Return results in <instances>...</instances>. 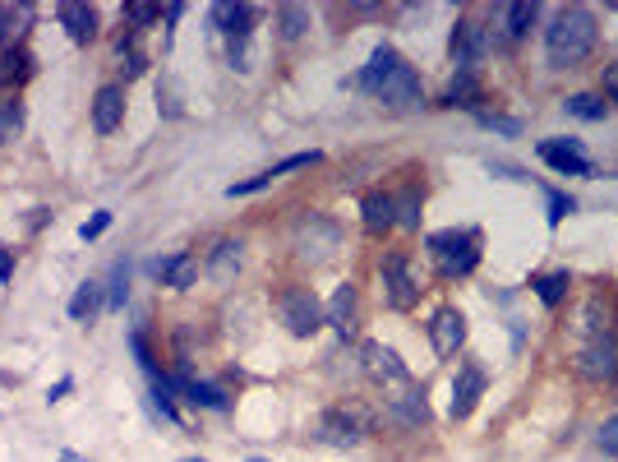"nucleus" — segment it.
Listing matches in <instances>:
<instances>
[{
	"label": "nucleus",
	"mask_w": 618,
	"mask_h": 462,
	"mask_svg": "<svg viewBox=\"0 0 618 462\" xmlns=\"http://www.w3.org/2000/svg\"><path fill=\"white\" fill-rule=\"evenodd\" d=\"M356 84L369 88L383 107H393V111H416L420 102H425V98H420V74L411 70V65H406L393 47L374 51V56H369V65H365V74H360Z\"/></svg>",
	"instance_id": "nucleus-1"
},
{
	"label": "nucleus",
	"mask_w": 618,
	"mask_h": 462,
	"mask_svg": "<svg viewBox=\"0 0 618 462\" xmlns=\"http://www.w3.org/2000/svg\"><path fill=\"white\" fill-rule=\"evenodd\" d=\"M545 51L554 65H582L595 51V14L582 5L554 14V24L545 28Z\"/></svg>",
	"instance_id": "nucleus-2"
},
{
	"label": "nucleus",
	"mask_w": 618,
	"mask_h": 462,
	"mask_svg": "<svg viewBox=\"0 0 618 462\" xmlns=\"http://www.w3.org/2000/svg\"><path fill=\"white\" fill-rule=\"evenodd\" d=\"M429 255H434L443 278H466L480 264V231H434Z\"/></svg>",
	"instance_id": "nucleus-3"
},
{
	"label": "nucleus",
	"mask_w": 618,
	"mask_h": 462,
	"mask_svg": "<svg viewBox=\"0 0 618 462\" xmlns=\"http://www.w3.org/2000/svg\"><path fill=\"white\" fill-rule=\"evenodd\" d=\"M277 315H282V324L296 338H314V333L323 329V301L309 287H286L282 296H277Z\"/></svg>",
	"instance_id": "nucleus-4"
},
{
	"label": "nucleus",
	"mask_w": 618,
	"mask_h": 462,
	"mask_svg": "<svg viewBox=\"0 0 618 462\" xmlns=\"http://www.w3.org/2000/svg\"><path fill=\"white\" fill-rule=\"evenodd\" d=\"M577 375L591 384H614L618 379V338L614 333H591L582 352H577Z\"/></svg>",
	"instance_id": "nucleus-5"
},
{
	"label": "nucleus",
	"mask_w": 618,
	"mask_h": 462,
	"mask_svg": "<svg viewBox=\"0 0 618 462\" xmlns=\"http://www.w3.org/2000/svg\"><path fill=\"white\" fill-rule=\"evenodd\" d=\"M291 241H296V250L305 259H328L337 250V241H342V231H337L333 218H323V213H305L291 227Z\"/></svg>",
	"instance_id": "nucleus-6"
},
{
	"label": "nucleus",
	"mask_w": 618,
	"mask_h": 462,
	"mask_svg": "<svg viewBox=\"0 0 618 462\" xmlns=\"http://www.w3.org/2000/svg\"><path fill=\"white\" fill-rule=\"evenodd\" d=\"M489 47H494V33L485 24H476V19H462V24L452 28V61L462 65V70H476V61Z\"/></svg>",
	"instance_id": "nucleus-7"
},
{
	"label": "nucleus",
	"mask_w": 618,
	"mask_h": 462,
	"mask_svg": "<svg viewBox=\"0 0 618 462\" xmlns=\"http://www.w3.org/2000/svg\"><path fill=\"white\" fill-rule=\"evenodd\" d=\"M383 287H388V305H393V310H411V305L420 301V282L411 278L406 255H388V259H383Z\"/></svg>",
	"instance_id": "nucleus-8"
},
{
	"label": "nucleus",
	"mask_w": 618,
	"mask_h": 462,
	"mask_svg": "<svg viewBox=\"0 0 618 462\" xmlns=\"http://www.w3.org/2000/svg\"><path fill=\"white\" fill-rule=\"evenodd\" d=\"M360 361H365V375L379 379L383 389H397V384H411V375H406V365L397 361L393 347H383V342H365V352H360Z\"/></svg>",
	"instance_id": "nucleus-9"
},
{
	"label": "nucleus",
	"mask_w": 618,
	"mask_h": 462,
	"mask_svg": "<svg viewBox=\"0 0 618 462\" xmlns=\"http://www.w3.org/2000/svg\"><path fill=\"white\" fill-rule=\"evenodd\" d=\"M535 153L559 171V176H591V158L582 153V144H577V139H545Z\"/></svg>",
	"instance_id": "nucleus-10"
},
{
	"label": "nucleus",
	"mask_w": 618,
	"mask_h": 462,
	"mask_svg": "<svg viewBox=\"0 0 618 462\" xmlns=\"http://www.w3.org/2000/svg\"><path fill=\"white\" fill-rule=\"evenodd\" d=\"M480 393H485V370H480L476 361H466L462 370H457V379H452V416L462 421V416L476 412Z\"/></svg>",
	"instance_id": "nucleus-11"
},
{
	"label": "nucleus",
	"mask_w": 618,
	"mask_h": 462,
	"mask_svg": "<svg viewBox=\"0 0 618 462\" xmlns=\"http://www.w3.org/2000/svg\"><path fill=\"white\" fill-rule=\"evenodd\" d=\"M388 407H393V416L402 421V426H411V430L429 426V402L416 384H397V389H388Z\"/></svg>",
	"instance_id": "nucleus-12"
},
{
	"label": "nucleus",
	"mask_w": 618,
	"mask_h": 462,
	"mask_svg": "<svg viewBox=\"0 0 618 462\" xmlns=\"http://www.w3.org/2000/svg\"><path fill=\"white\" fill-rule=\"evenodd\" d=\"M429 342L439 356H457V347L466 342V315L462 310H439L434 324H429Z\"/></svg>",
	"instance_id": "nucleus-13"
},
{
	"label": "nucleus",
	"mask_w": 618,
	"mask_h": 462,
	"mask_svg": "<svg viewBox=\"0 0 618 462\" xmlns=\"http://www.w3.org/2000/svg\"><path fill=\"white\" fill-rule=\"evenodd\" d=\"M328 324H333L342 338H356L360 333V292L356 287H337L333 305H328Z\"/></svg>",
	"instance_id": "nucleus-14"
},
{
	"label": "nucleus",
	"mask_w": 618,
	"mask_h": 462,
	"mask_svg": "<svg viewBox=\"0 0 618 462\" xmlns=\"http://www.w3.org/2000/svg\"><path fill=\"white\" fill-rule=\"evenodd\" d=\"M120 121H125V93H120L116 84L97 88V98H93V125L102 134H111V130H120Z\"/></svg>",
	"instance_id": "nucleus-15"
},
{
	"label": "nucleus",
	"mask_w": 618,
	"mask_h": 462,
	"mask_svg": "<svg viewBox=\"0 0 618 462\" xmlns=\"http://www.w3.org/2000/svg\"><path fill=\"white\" fill-rule=\"evenodd\" d=\"M60 28L70 33V42H79V47H88L97 37V10L93 5H60Z\"/></svg>",
	"instance_id": "nucleus-16"
},
{
	"label": "nucleus",
	"mask_w": 618,
	"mask_h": 462,
	"mask_svg": "<svg viewBox=\"0 0 618 462\" xmlns=\"http://www.w3.org/2000/svg\"><path fill=\"white\" fill-rule=\"evenodd\" d=\"M360 213H365V231L383 236V231L397 227V195H383V190H374V195H365Z\"/></svg>",
	"instance_id": "nucleus-17"
},
{
	"label": "nucleus",
	"mask_w": 618,
	"mask_h": 462,
	"mask_svg": "<svg viewBox=\"0 0 618 462\" xmlns=\"http://www.w3.org/2000/svg\"><path fill=\"white\" fill-rule=\"evenodd\" d=\"M213 19L231 42H245V37H250V24H254V5H217Z\"/></svg>",
	"instance_id": "nucleus-18"
},
{
	"label": "nucleus",
	"mask_w": 618,
	"mask_h": 462,
	"mask_svg": "<svg viewBox=\"0 0 618 462\" xmlns=\"http://www.w3.org/2000/svg\"><path fill=\"white\" fill-rule=\"evenodd\" d=\"M360 435H365V430H360L346 412H328V416H323V426H319V439H328V444H337V449L360 444Z\"/></svg>",
	"instance_id": "nucleus-19"
},
{
	"label": "nucleus",
	"mask_w": 618,
	"mask_h": 462,
	"mask_svg": "<svg viewBox=\"0 0 618 462\" xmlns=\"http://www.w3.org/2000/svg\"><path fill=\"white\" fill-rule=\"evenodd\" d=\"M185 398L194 402V407H208V412H226V393L222 389H213V384H199V379H190V375H180V379H171Z\"/></svg>",
	"instance_id": "nucleus-20"
},
{
	"label": "nucleus",
	"mask_w": 618,
	"mask_h": 462,
	"mask_svg": "<svg viewBox=\"0 0 618 462\" xmlns=\"http://www.w3.org/2000/svg\"><path fill=\"white\" fill-rule=\"evenodd\" d=\"M157 273H162V282H167V287L185 292V287H194V278H199V259H194V255H171L167 264H157Z\"/></svg>",
	"instance_id": "nucleus-21"
},
{
	"label": "nucleus",
	"mask_w": 618,
	"mask_h": 462,
	"mask_svg": "<svg viewBox=\"0 0 618 462\" xmlns=\"http://www.w3.org/2000/svg\"><path fill=\"white\" fill-rule=\"evenodd\" d=\"M208 273L217 282H231L240 273V241H217L213 255H208Z\"/></svg>",
	"instance_id": "nucleus-22"
},
{
	"label": "nucleus",
	"mask_w": 618,
	"mask_h": 462,
	"mask_svg": "<svg viewBox=\"0 0 618 462\" xmlns=\"http://www.w3.org/2000/svg\"><path fill=\"white\" fill-rule=\"evenodd\" d=\"M28 74H33V56H28L24 47H10L5 56H0V88H10V84L19 88Z\"/></svg>",
	"instance_id": "nucleus-23"
},
{
	"label": "nucleus",
	"mask_w": 618,
	"mask_h": 462,
	"mask_svg": "<svg viewBox=\"0 0 618 462\" xmlns=\"http://www.w3.org/2000/svg\"><path fill=\"white\" fill-rule=\"evenodd\" d=\"M476 98H480L476 70H462V65H457V74H452V84H448V107H476Z\"/></svg>",
	"instance_id": "nucleus-24"
},
{
	"label": "nucleus",
	"mask_w": 618,
	"mask_h": 462,
	"mask_svg": "<svg viewBox=\"0 0 618 462\" xmlns=\"http://www.w3.org/2000/svg\"><path fill=\"white\" fill-rule=\"evenodd\" d=\"M19 130H24V102L10 98V93H0V144L19 139Z\"/></svg>",
	"instance_id": "nucleus-25"
},
{
	"label": "nucleus",
	"mask_w": 618,
	"mask_h": 462,
	"mask_svg": "<svg viewBox=\"0 0 618 462\" xmlns=\"http://www.w3.org/2000/svg\"><path fill=\"white\" fill-rule=\"evenodd\" d=\"M97 305H102V287H97V282H84V287L70 296V319H93Z\"/></svg>",
	"instance_id": "nucleus-26"
},
{
	"label": "nucleus",
	"mask_w": 618,
	"mask_h": 462,
	"mask_svg": "<svg viewBox=\"0 0 618 462\" xmlns=\"http://www.w3.org/2000/svg\"><path fill=\"white\" fill-rule=\"evenodd\" d=\"M24 19H28V5H19V10H14V5H0V47L5 51L14 47V37L24 33V28H19Z\"/></svg>",
	"instance_id": "nucleus-27"
},
{
	"label": "nucleus",
	"mask_w": 618,
	"mask_h": 462,
	"mask_svg": "<svg viewBox=\"0 0 618 462\" xmlns=\"http://www.w3.org/2000/svg\"><path fill=\"white\" fill-rule=\"evenodd\" d=\"M531 24H535V5H531V0L508 5V10H503V33H508V37H522Z\"/></svg>",
	"instance_id": "nucleus-28"
},
{
	"label": "nucleus",
	"mask_w": 618,
	"mask_h": 462,
	"mask_svg": "<svg viewBox=\"0 0 618 462\" xmlns=\"http://www.w3.org/2000/svg\"><path fill=\"white\" fill-rule=\"evenodd\" d=\"M277 28H282L286 42H296V37L309 28V10H300V5H282V10H277Z\"/></svg>",
	"instance_id": "nucleus-29"
},
{
	"label": "nucleus",
	"mask_w": 618,
	"mask_h": 462,
	"mask_svg": "<svg viewBox=\"0 0 618 462\" xmlns=\"http://www.w3.org/2000/svg\"><path fill=\"white\" fill-rule=\"evenodd\" d=\"M563 107H568V116H577V121H605V102L595 98V93H577V98H568Z\"/></svg>",
	"instance_id": "nucleus-30"
},
{
	"label": "nucleus",
	"mask_w": 618,
	"mask_h": 462,
	"mask_svg": "<svg viewBox=\"0 0 618 462\" xmlns=\"http://www.w3.org/2000/svg\"><path fill=\"white\" fill-rule=\"evenodd\" d=\"M535 296L545 305H559L568 296V273H545V278H535Z\"/></svg>",
	"instance_id": "nucleus-31"
},
{
	"label": "nucleus",
	"mask_w": 618,
	"mask_h": 462,
	"mask_svg": "<svg viewBox=\"0 0 618 462\" xmlns=\"http://www.w3.org/2000/svg\"><path fill=\"white\" fill-rule=\"evenodd\" d=\"M397 227H420V190L397 195Z\"/></svg>",
	"instance_id": "nucleus-32"
},
{
	"label": "nucleus",
	"mask_w": 618,
	"mask_h": 462,
	"mask_svg": "<svg viewBox=\"0 0 618 462\" xmlns=\"http://www.w3.org/2000/svg\"><path fill=\"white\" fill-rule=\"evenodd\" d=\"M125 296H130V264L120 259V264L111 268V310H120V305H125Z\"/></svg>",
	"instance_id": "nucleus-33"
},
{
	"label": "nucleus",
	"mask_w": 618,
	"mask_h": 462,
	"mask_svg": "<svg viewBox=\"0 0 618 462\" xmlns=\"http://www.w3.org/2000/svg\"><path fill=\"white\" fill-rule=\"evenodd\" d=\"M143 51L134 47V37H130V47H125V42H120V74H125V79H134V74H143Z\"/></svg>",
	"instance_id": "nucleus-34"
},
{
	"label": "nucleus",
	"mask_w": 618,
	"mask_h": 462,
	"mask_svg": "<svg viewBox=\"0 0 618 462\" xmlns=\"http://www.w3.org/2000/svg\"><path fill=\"white\" fill-rule=\"evenodd\" d=\"M595 444H600V453H605V458H618V416H609L605 426H600Z\"/></svg>",
	"instance_id": "nucleus-35"
},
{
	"label": "nucleus",
	"mask_w": 618,
	"mask_h": 462,
	"mask_svg": "<svg viewBox=\"0 0 618 462\" xmlns=\"http://www.w3.org/2000/svg\"><path fill=\"white\" fill-rule=\"evenodd\" d=\"M480 125L485 130H499V134H522V121H512V116H494V111H476Z\"/></svg>",
	"instance_id": "nucleus-36"
},
{
	"label": "nucleus",
	"mask_w": 618,
	"mask_h": 462,
	"mask_svg": "<svg viewBox=\"0 0 618 462\" xmlns=\"http://www.w3.org/2000/svg\"><path fill=\"white\" fill-rule=\"evenodd\" d=\"M545 199H549V227H559V222L572 213V199L559 195V190H545Z\"/></svg>",
	"instance_id": "nucleus-37"
},
{
	"label": "nucleus",
	"mask_w": 618,
	"mask_h": 462,
	"mask_svg": "<svg viewBox=\"0 0 618 462\" xmlns=\"http://www.w3.org/2000/svg\"><path fill=\"white\" fill-rule=\"evenodd\" d=\"M314 162H319V153H296V158H286V162H277L273 171H268V176H286V171H300V167H314Z\"/></svg>",
	"instance_id": "nucleus-38"
},
{
	"label": "nucleus",
	"mask_w": 618,
	"mask_h": 462,
	"mask_svg": "<svg viewBox=\"0 0 618 462\" xmlns=\"http://www.w3.org/2000/svg\"><path fill=\"white\" fill-rule=\"evenodd\" d=\"M125 19H130V24H153L157 19V5H143V0H134V5H125Z\"/></svg>",
	"instance_id": "nucleus-39"
},
{
	"label": "nucleus",
	"mask_w": 618,
	"mask_h": 462,
	"mask_svg": "<svg viewBox=\"0 0 618 462\" xmlns=\"http://www.w3.org/2000/svg\"><path fill=\"white\" fill-rule=\"evenodd\" d=\"M107 227H111V213H93V218L79 227V236H84V241H97V236H102Z\"/></svg>",
	"instance_id": "nucleus-40"
},
{
	"label": "nucleus",
	"mask_w": 618,
	"mask_h": 462,
	"mask_svg": "<svg viewBox=\"0 0 618 462\" xmlns=\"http://www.w3.org/2000/svg\"><path fill=\"white\" fill-rule=\"evenodd\" d=\"M263 185H273V176H268V171H263V176H254V181L231 185V195H254V190H263Z\"/></svg>",
	"instance_id": "nucleus-41"
},
{
	"label": "nucleus",
	"mask_w": 618,
	"mask_h": 462,
	"mask_svg": "<svg viewBox=\"0 0 618 462\" xmlns=\"http://www.w3.org/2000/svg\"><path fill=\"white\" fill-rule=\"evenodd\" d=\"M605 98H609V102H618V61L605 70Z\"/></svg>",
	"instance_id": "nucleus-42"
},
{
	"label": "nucleus",
	"mask_w": 618,
	"mask_h": 462,
	"mask_svg": "<svg viewBox=\"0 0 618 462\" xmlns=\"http://www.w3.org/2000/svg\"><path fill=\"white\" fill-rule=\"evenodd\" d=\"M10 278H14V255L0 245V282H10Z\"/></svg>",
	"instance_id": "nucleus-43"
},
{
	"label": "nucleus",
	"mask_w": 618,
	"mask_h": 462,
	"mask_svg": "<svg viewBox=\"0 0 618 462\" xmlns=\"http://www.w3.org/2000/svg\"><path fill=\"white\" fill-rule=\"evenodd\" d=\"M60 462H84V458L79 453H60Z\"/></svg>",
	"instance_id": "nucleus-44"
},
{
	"label": "nucleus",
	"mask_w": 618,
	"mask_h": 462,
	"mask_svg": "<svg viewBox=\"0 0 618 462\" xmlns=\"http://www.w3.org/2000/svg\"><path fill=\"white\" fill-rule=\"evenodd\" d=\"M185 462H203V458H185Z\"/></svg>",
	"instance_id": "nucleus-45"
}]
</instances>
